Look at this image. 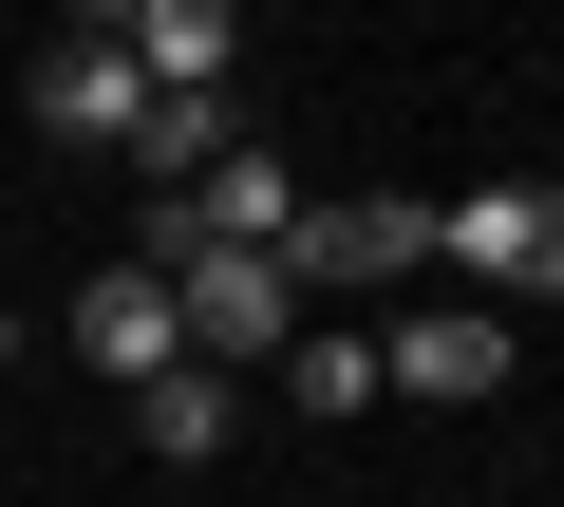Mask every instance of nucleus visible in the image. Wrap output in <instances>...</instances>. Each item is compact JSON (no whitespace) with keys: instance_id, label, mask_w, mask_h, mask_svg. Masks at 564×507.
<instances>
[{"instance_id":"2","label":"nucleus","mask_w":564,"mask_h":507,"mask_svg":"<svg viewBox=\"0 0 564 507\" xmlns=\"http://www.w3.org/2000/svg\"><path fill=\"white\" fill-rule=\"evenodd\" d=\"M170 320H188L207 376H226V357H282V339H302V264H282V244H207V264L170 283Z\"/></svg>"},{"instance_id":"8","label":"nucleus","mask_w":564,"mask_h":507,"mask_svg":"<svg viewBox=\"0 0 564 507\" xmlns=\"http://www.w3.org/2000/svg\"><path fill=\"white\" fill-rule=\"evenodd\" d=\"M132 432H151V470H207V451L245 432V395H226V376L188 357V376H151V395H132Z\"/></svg>"},{"instance_id":"1","label":"nucleus","mask_w":564,"mask_h":507,"mask_svg":"<svg viewBox=\"0 0 564 507\" xmlns=\"http://www.w3.org/2000/svg\"><path fill=\"white\" fill-rule=\"evenodd\" d=\"M433 264L452 283H489V301H564V188H470V207H433Z\"/></svg>"},{"instance_id":"10","label":"nucleus","mask_w":564,"mask_h":507,"mask_svg":"<svg viewBox=\"0 0 564 507\" xmlns=\"http://www.w3.org/2000/svg\"><path fill=\"white\" fill-rule=\"evenodd\" d=\"M282 376H302V414H377V339H339V320H302Z\"/></svg>"},{"instance_id":"9","label":"nucleus","mask_w":564,"mask_h":507,"mask_svg":"<svg viewBox=\"0 0 564 507\" xmlns=\"http://www.w3.org/2000/svg\"><path fill=\"white\" fill-rule=\"evenodd\" d=\"M226 151H245V132H226V95H151V132H132V169H151V188H207Z\"/></svg>"},{"instance_id":"3","label":"nucleus","mask_w":564,"mask_h":507,"mask_svg":"<svg viewBox=\"0 0 564 507\" xmlns=\"http://www.w3.org/2000/svg\"><path fill=\"white\" fill-rule=\"evenodd\" d=\"M508 376H527L508 301H414V320L377 339V395H433V414H470V395H508Z\"/></svg>"},{"instance_id":"6","label":"nucleus","mask_w":564,"mask_h":507,"mask_svg":"<svg viewBox=\"0 0 564 507\" xmlns=\"http://www.w3.org/2000/svg\"><path fill=\"white\" fill-rule=\"evenodd\" d=\"M76 357H95L113 395L188 376V320H170V283H151V264H95V283H76Z\"/></svg>"},{"instance_id":"7","label":"nucleus","mask_w":564,"mask_h":507,"mask_svg":"<svg viewBox=\"0 0 564 507\" xmlns=\"http://www.w3.org/2000/svg\"><path fill=\"white\" fill-rule=\"evenodd\" d=\"M113 57H132L151 95H226V57H245V20H226V0H132V20H113Z\"/></svg>"},{"instance_id":"4","label":"nucleus","mask_w":564,"mask_h":507,"mask_svg":"<svg viewBox=\"0 0 564 507\" xmlns=\"http://www.w3.org/2000/svg\"><path fill=\"white\" fill-rule=\"evenodd\" d=\"M282 264H302V301H321V283H414V264H433V207H414V188L302 207V244H282Z\"/></svg>"},{"instance_id":"5","label":"nucleus","mask_w":564,"mask_h":507,"mask_svg":"<svg viewBox=\"0 0 564 507\" xmlns=\"http://www.w3.org/2000/svg\"><path fill=\"white\" fill-rule=\"evenodd\" d=\"M39 132H57V151H132V132H151V76L113 57V20H76V38L39 57Z\"/></svg>"}]
</instances>
